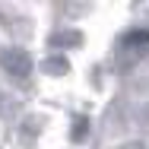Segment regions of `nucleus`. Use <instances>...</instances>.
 I'll use <instances>...</instances> for the list:
<instances>
[{
  "label": "nucleus",
  "mask_w": 149,
  "mask_h": 149,
  "mask_svg": "<svg viewBox=\"0 0 149 149\" xmlns=\"http://www.w3.org/2000/svg\"><path fill=\"white\" fill-rule=\"evenodd\" d=\"M0 67H3V73L13 76V79H29L32 57H29L26 48H3V51H0Z\"/></svg>",
  "instance_id": "1"
},
{
  "label": "nucleus",
  "mask_w": 149,
  "mask_h": 149,
  "mask_svg": "<svg viewBox=\"0 0 149 149\" xmlns=\"http://www.w3.org/2000/svg\"><path fill=\"white\" fill-rule=\"evenodd\" d=\"M79 41H83V38H79V32H57V35H54V38H51V45H54V48H60V45H63V48H70V45H79Z\"/></svg>",
  "instance_id": "2"
},
{
  "label": "nucleus",
  "mask_w": 149,
  "mask_h": 149,
  "mask_svg": "<svg viewBox=\"0 0 149 149\" xmlns=\"http://www.w3.org/2000/svg\"><path fill=\"white\" fill-rule=\"evenodd\" d=\"M124 45H149V32L140 29V32H130L127 38H124Z\"/></svg>",
  "instance_id": "3"
},
{
  "label": "nucleus",
  "mask_w": 149,
  "mask_h": 149,
  "mask_svg": "<svg viewBox=\"0 0 149 149\" xmlns=\"http://www.w3.org/2000/svg\"><path fill=\"white\" fill-rule=\"evenodd\" d=\"M45 70H51V73H63V70H67V60H63V57H48V60H45Z\"/></svg>",
  "instance_id": "4"
},
{
  "label": "nucleus",
  "mask_w": 149,
  "mask_h": 149,
  "mask_svg": "<svg viewBox=\"0 0 149 149\" xmlns=\"http://www.w3.org/2000/svg\"><path fill=\"white\" fill-rule=\"evenodd\" d=\"M73 136H76V140H83V136H86V120H79V124H76V130H73Z\"/></svg>",
  "instance_id": "5"
}]
</instances>
